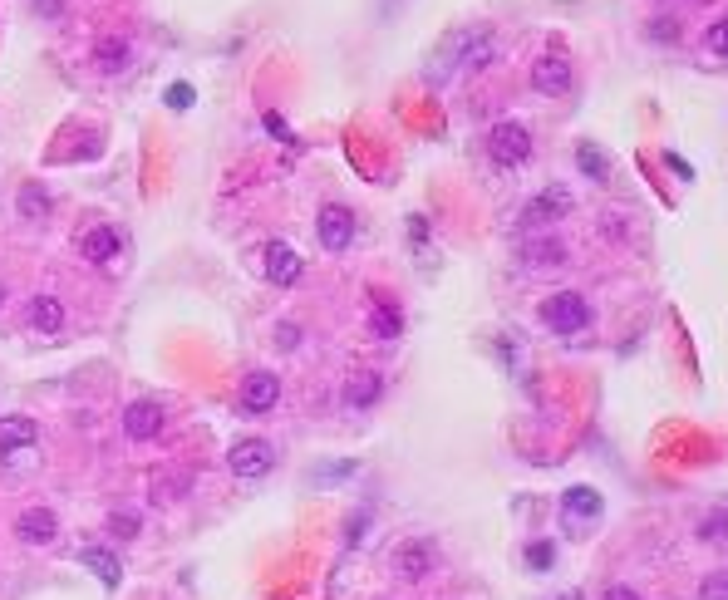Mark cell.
I'll return each instance as SVG.
<instances>
[{
  "mask_svg": "<svg viewBox=\"0 0 728 600\" xmlns=\"http://www.w3.org/2000/svg\"><path fill=\"white\" fill-rule=\"evenodd\" d=\"M537 315H542V325L551 335H576V330L591 325V305H586L581 291H556V296H546Z\"/></svg>",
  "mask_w": 728,
  "mask_h": 600,
  "instance_id": "obj_1",
  "label": "cell"
},
{
  "mask_svg": "<svg viewBox=\"0 0 728 600\" xmlns=\"http://www.w3.org/2000/svg\"><path fill=\"white\" fill-rule=\"evenodd\" d=\"M487 158L497 163V168H527V158H532V133H527V123H497L492 133H487Z\"/></svg>",
  "mask_w": 728,
  "mask_h": 600,
  "instance_id": "obj_2",
  "label": "cell"
},
{
  "mask_svg": "<svg viewBox=\"0 0 728 600\" xmlns=\"http://www.w3.org/2000/svg\"><path fill=\"white\" fill-rule=\"evenodd\" d=\"M227 468H232V478H242V482L266 478V473L276 468V448H271L266 438H246V443H237V448L227 453Z\"/></svg>",
  "mask_w": 728,
  "mask_h": 600,
  "instance_id": "obj_3",
  "label": "cell"
},
{
  "mask_svg": "<svg viewBox=\"0 0 728 600\" xmlns=\"http://www.w3.org/2000/svg\"><path fill=\"white\" fill-rule=\"evenodd\" d=\"M315 237H320L325 251H345V246L355 241V212L340 207V202L320 207V217H315Z\"/></svg>",
  "mask_w": 728,
  "mask_h": 600,
  "instance_id": "obj_4",
  "label": "cell"
},
{
  "mask_svg": "<svg viewBox=\"0 0 728 600\" xmlns=\"http://www.w3.org/2000/svg\"><path fill=\"white\" fill-rule=\"evenodd\" d=\"M163 423H168V409L153 404V399H138V404L123 409V433H128L133 443H153V438L163 433Z\"/></svg>",
  "mask_w": 728,
  "mask_h": 600,
  "instance_id": "obj_5",
  "label": "cell"
},
{
  "mask_svg": "<svg viewBox=\"0 0 728 600\" xmlns=\"http://www.w3.org/2000/svg\"><path fill=\"white\" fill-rule=\"evenodd\" d=\"M571 84H576V74H571V60L566 55H542V60L532 64V89L546 94V99L571 94Z\"/></svg>",
  "mask_w": 728,
  "mask_h": 600,
  "instance_id": "obj_6",
  "label": "cell"
},
{
  "mask_svg": "<svg viewBox=\"0 0 728 600\" xmlns=\"http://www.w3.org/2000/svg\"><path fill=\"white\" fill-rule=\"evenodd\" d=\"M281 404V379L271 369H251L242 379V409L246 414H271Z\"/></svg>",
  "mask_w": 728,
  "mask_h": 600,
  "instance_id": "obj_7",
  "label": "cell"
},
{
  "mask_svg": "<svg viewBox=\"0 0 728 600\" xmlns=\"http://www.w3.org/2000/svg\"><path fill=\"white\" fill-rule=\"evenodd\" d=\"M15 537L25 541V546H55V537H60V517H55L50 507H30V512L15 517Z\"/></svg>",
  "mask_w": 728,
  "mask_h": 600,
  "instance_id": "obj_8",
  "label": "cell"
},
{
  "mask_svg": "<svg viewBox=\"0 0 728 600\" xmlns=\"http://www.w3.org/2000/svg\"><path fill=\"white\" fill-rule=\"evenodd\" d=\"M566 212H571V192H566V187H546V192H537V197L527 202L522 227H546V222H561Z\"/></svg>",
  "mask_w": 728,
  "mask_h": 600,
  "instance_id": "obj_9",
  "label": "cell"
},
{
  "mask_svg": "<svg viewBox=\"0 0 728 600\" xmlns=\"http://www.w3.org/2000/svg\"><path fill=\"white\" fill-rule=\"evenodd\" d=\"M301 276V256L286 241H266V281L271 286H296Z\"/></svg>",
  "mask_w": 728,
  "mask_h": 600,
  "instance_id": "obj_10",
  "label": "cell"
},
{
  "mask_svg": "<svg viewBox=\"0 0 728 600\" xmlns=\"http://www.w3.org/2000/svg\"><path fill=\"white\" fill-rule=\"evenodd\" d=\"M394 571H399L404 581H424L428 571H433V546H428V541H404V546L394 551Z\"/></svg>",
  "mask_w": 728,
  "mask_h": 600,
  "instance_id": "obj_11",
  "label": "cell"
},
{
  "mask_svg": "<svg viewBox=\"0 0 728 600\" xmlns=\"http://www.w3.org/2000/svg\"><path fill=\"white\" fill-rule=\"evenodd\" d=\"M492 30L487 25H478V30H463V40H458V64L463 69H487L492 64Z\"/></svg>",
  "mask_w": 728,
  "mask_h": 600,
  "instance_id": "obj_12",
  "label": "cell"
},
{
  "mask_svg": "<svg viewBox=\"0 0 728 600\" xmlns=\"http://www.w3.org/2000/svg\"><path fill=\"white\" fill-rule=\"evenodd\" d=\"M379 394H384V379H379L374 369H355V374L345 379V404H350V409L379 404Z\"/></svg>",
  "mask_w": 728,
  "mask_h": 600,
  "instance_id": "obj_13",
  "label": "cell"
},
{
  "mask_svg": "<svg viewBox=\"0 0 728 600\" xmlns=\"http://www.w3.org/2000/svg\"><path fill=\"white\" fill-rule=\"evenodd\" d=\"M123 237L114 227H89L84 237H79V251H84V261H114L119 256Z\"/></svg>",
  "mask_w": 728,
  "mask_h": 600,
  "instance_id": "obj_14",
  "label": "cell"
},
{
  "mask_svg": "<svg viewBox=\"0 0 728 600\" xmlns=\"http://www.w3.org/2000/svg\"><path fill=\"white\" fill-rule=\"evenodd\" d=\"M30 443H40L35 419H25V414H5V419H0V453H10V448H30Z\"/></svg>",
  "mask_w": 728,
  "mask_h": 600,
  "instance_id": "obj_15",
  "label": "cell"
},
{
  "mask_svg": "<svg viewBox=\"0 0 728 600\" xmlns=\"http://www.w3.org/2000/svg\"><path fill=\"white\" fill-rule=\"evenodd\" d=\"M25 320H30L40 335H60L64 330V305L55 296H35L30 300V310H25Z\"/></svg>",
  "mask_w": 728,
  "mask_h": 600,
  "instance_id": "obj_16",
  "label": "cell"
},
{
  "mask_svg": "<svg viewBox=\"0 0 728 600\" xmlns=\"http://www.w3.org/2000/svg\"><path fill=\"white\" fill-rule=\"evenodd\" d=\"M399 330H404V315H399V305H389V300H374V310H369V335H374V340H399Z\"/></svg>",
  "mask_w": 728,
  "mask_h": 600,
  "instance_id": "obj_17",
  "label": "cell"
},
{
  "mask_svg": "<svg viewBox=\"0 0 728 600\" xmlns=\"http://www.w3.org/2000/svg\"><path fill=\"white\" fill-rule=\"evenodd\" d=\"M561 512H566V517H586V522H596V517L606 512V502H601L591 487H566V497H561Z\"/></svg>",
  "mask_w": 728,
  "mask_h": 600,
  "instance_id": "obj_18",
  "label": "cell"
},
{
  "mask_svg": "<svg viewBox=\"0 0 728 600\" xmlns=\"http://www.w3.org/2000/svg\"><path fill=\"white\" fill-rule=\"evenodd\" d=\"M79 561H84L89 571H99L109 591H114V586H119V581H123V566H119V556H114V551H104V546H84V556H79Z\"/></svg>",
  "mask_w": 728,
  "mask_h": 600,
  "instance_id": "obj_19",
  "label": "cell"
},
{
  "mask_svg": "<svg viewBox=\"0 0 728 600\" xmlns=\"http://www.w3.org/2000/svg\"><path fill=\"white\" fill-rule=\"evenodd\" d=\"M522 261H527V266H561V261H566V246L556 237H537V241L522 246Z\"/></svg>",
  "mask_w": 728,
  "mask_h": 600,
  "instance_id": "obj_20",
  "label": "cell"
},
{
  "mask_svg": "<svg viewBox=\"0 0 728 600\" xmlns=\"http://www.w3.org/2000/svg\"><path fill=\"white\" fill-rule=\"evenodd\" d=\"M576 163H581V173L591 182H606L610 178V158L596 148V143H576Z\"/></svg>",
  "mask_w": 728,
  "mask_h": 600,
  "instance_id": "obj_21",
  "label": "cell"
},
{
  "mask_svg": "<svg viewBox=\"0 0 728 600\" xmlns=\"http://www.w3.org/2000/svg\"><path fill=\"white\" fill-rule=\"evenodd\" d=\"M128 60H133V50H128V40H119V35L94 45V64H99V69H109V74H114V69H123Z\"/></svg>",
  "mask_w": 728,
  "mask_h": 600,
  "instance_id": "obj_22",
  "label": "cell"
},
{
  "mask_svg": "<svg viewBox=\"0 0 728 600\" xmlns=\"http://www.w3.org/2000/svg\"><path fill=\"white\" fill-rule=\"evenodd\" d=\"M45 212H50V192H45L40 182L20 187V217H30V222H45Z\"/></svg>",
  "mask_w": 728,
  "mask_h": 600,
  "instance_id": "obj_23",
  "label": "cell"
},
{
  "mask_svg": "<svg viewBox=\"0 0 728 600\" xmlns=\"http://www.w3.org/2000/svg\"><path fill=\"white\" fill-rule=\"evenodd\" d=\"M694 532H699V541H728V507L709 512V517H704V522H699Z\"/></svg>",
  "mask_w": 728,
  "mask_h": 600,
  "instance_id": "obj_24",
  "label": "cell"
},
{
  "mask_svg": "<svg viewBox=\"0 0 728 600\" xmlns=\"http://www.w3.org/2000/svg\"><path fill=\"white\" fill-rule=\"evenodd\" d=\"M109 532L119 541H133L143 532V517H138V512H114V517H109Z\"/></svg>",
  "mask_w": 728,
  "mask_h": 600,
  "instance_id": "obj_25",
  "label": "cell"
},
{
  "mask_svg": "<svg viewBox=\"0 0 728 600\" xmlns=\"http://www.w3.org/2000/svg\"><path fill=\"white\" fill-rule=\"evenodd\" d=\"M704 50H714L719 60H728V15H724V20H714V25L704 30Z\"/></svg>",
  "mask_w": 728,
  "mask_h": 600,
  "instance_id": "obj_26",
  "label": "cell"
},
{
  "mask_svg": "<svg viewBox=\"0 0 728 600\" xmlns=\"http://www.w3.org/2000/svg\"><path fill=\"white\" fill-rule=\"evenodd\" d=\"M527 566H532V571H551V566H556V546H551V541H532V546H527Z\"/></svg>",
  "mask_w": 728,
  "mask_h": 600,
  "instance_id": "obj_27",
  "label": "cell"
},
{
  "mask_svg": "<svg viewBox=\"0 0 728 600\" xmlns=\"http://www.w3.org/2000/svg\"><path fill=\"white\" fill-rule=\"evenodd\" d=\"M699 600H728V571H709L699 581Z\"/></svg>",
  "mask_w": 728,
  "mask_h": 600,
  "instance_id": "obj_28",
  "label": "cell"
},
{
  "mask_svg": "<svg viewBox=\"0 0 728 600\" xmlns=\"http://www.w3.org/2000/svg\"><path fill=\"white\" fill-rule=\"evenodd\" d=\"M355 473V463H330V468H315V482H325V478H350Z\"/></svg>",
  "mask_w": 728,
  "mask_h": 600,
  "instance_id": "obj_29",
  "label": "cell"
},
{
  "mask_svg": "<svg viewBox=\"0 0 728 600\" xmlns=\"http://www.w3.org/2000/svg\"><path fill=\"white\" fill-rule=\"evenodd\" d=\"M364 527H369V512H355V517H350V532H345V541H350V546H360Z\"/></svg>",
  "mask_w": 728,
  "mask_h": 600,
  "instance_id": "obj_30",
  "label": "cell"
},
{
  "mask_svg": "<svg viewBox=\"0 0 728 600\" xmlns=\"http://www.w3.org/2000/svg\"><path fill=\"white\" fill-rule=\"evenodd\" d=\"M276 345H281V350L301 345V330H296V325H281V330H276Z\"/></svg>",
  "mask_w": 728,
  "mask_h": 600,
  "instance_id": "obj_31",
  "label": "cell"
},
{
  "mask_svg": "<svg viewBox=\"0 0 728 600\" xmlns=\"http://www.w3.org/2000/svg\"><path fill=\"white\" fill-rule=\"evenodd\" d=\"M168 104H173V109H187V104H192V89H187V84H173V89H168Z\"/></svg>",
  "mask_w": 728,
  "mask_h": 600,
  "instance_id": "obj_32",
  "label": "cell"
},
{
  "mask_svg": "<svg viewBox=\"0 0 728 600\" xmlns=\"http://www.w3.org/2000/svg\"><path fill=\"white\" fill-rule=\"evenodd\" d=\"M266 128H271V138H281V143L291 138V128H286V119H281V114H266Z\"/></svg>",
  "mask_w": 728,
  "mask_h": 600,
  "instance_id": "obj_33",
  "label": "cell"
},
{
  "mask_svg": "<svg viewBox=\"0 0 728 600\" xmlns=\"http://www.w3.org/2000/svg\"><path fill=\"white\" fill-rule=\"evenodd\" d=\"M650 35H655V40H674V20H655Z\"/></svg>",
  "mask_w": 728,
  "mask_h": 600,
  "instance_id": "obj_34",
  "label": "cell"
},
{
  "mask_svg": "<svg viewBox=\"0 0 728 600\" xmlns=\"http://www.w3.org/2000/svg\"><path fill=\"white\" fill-rule=\"evenodd\" d=\"M601 600H640V596H635L630 586H610V591H606V596H601Z\"/></svg>",
  "mask_w": 728,
  "mask_h": 600,
  "instance_id": "obj_35",
  "label": "cell"
},
{
  "mask_svg": "<svg viewBox=\"0 0 728 600\" xmlns=\"http://www.w3.org/2000/svg\"><path fill=\"white\" fill-rule=\"evenodd\" d=\"M0 305H5V286H0Z\"/></svg>",
  "mask_w": 728,
  "mask_h": 600,
  "instance_id": "obj_36",
  "label": "cell"
}]
</instances>
